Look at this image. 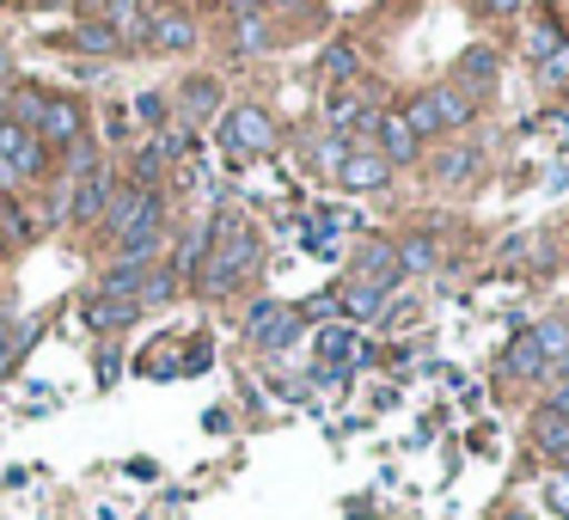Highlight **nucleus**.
<instances>
[{
	"label": "nucleus",
	"instance_id": "f8f14e48",
	"mask_svg": "<svg viewBox=\"0 0 569 520\" xmlns=\"http://www.w3.org/2000/svg\"><path fill=\"white\" fill-rule=\"evenodd\" d=\"M532 447L551 459H569V417H557V410H532Z\"/></svg>",
	"mask_w": 569,
	"mask_h": 520
},
{
	"label": "nucleus",
	"instance_id": "4c0bfd02",
	"mask_svg": "<svg viewBox=\"0 0 569 520\" xmlns=\"http://www.w3.org/2000/svg\"><path fill=\"white\" fill-rule=\"evenodd\" d=\"M539 410H557V417H569V380L557 386V392H545V404Z\"/></svg>",
	"mask_w": 569,
	"mask_h": 520
},
{
	"label": "nucleus",
	"instance_id": "ddd939ff",
	"mask_svg": "<svg viewBox=\"0 0 569 520\" xmlns=\"http://www.w3.org/2000/svg\"><path fill=\"white\" fill-rule=\"evenodd\" d=\"M148 43L160 56H178V50H190V43H197V26H190V19H178V13H160L148 26Z\"/></svg>",
	"mask_w": 569,
	"mask_h": 520
},
{
	"label": "nucleus",
	"instance_id": "c9c22d12",
	"mask_svg": "<svg viewBox=\"0 0 569 520\" xmlns=\"http://www.w3.org/2000/svg\"><path fill=\"white\" fill-rule=\"evenodd\" d=\"M209 361H214V349H209V337H197V343H190V349H184V368H190V373H202V368H209Z\"/></svg>",
	"mask_w": 569,
	"mask_h": 520
},
{
	"label": "nucleus",
	"instance_id": "393cba45",
	"mask_svg": "<svg viewBox=\"0 0 569 520\" xmlns=\"http://www.w3.org/2000/svg\"><path fill=\"white\" fill-rule=\"evenodd\" d=\"M178 276L172 270H148V288H141V307H160V300H172Z\"/></svg>",
	"mask_w": 569,
	"mask_h": 520
},
{
	"label": "nucleus",
	"instance_id": "6e6552de",
	"mask_svg": "<svg viewBox=\"0 0 569 520\" xmlns=\"http://www.w3.org/2000/svg\"><path fill=\"white\" fill-rule=\"evenodd\" d=\"M104 209H111V178H104V172L80 178V184H74V202H68V221H74V227H99Z\"/></svg>",
	"mask_w": 569,
	"mask_h": 520
},
{
	"label": "nucleus",
	"instance_id": "58836bf2",
	"mask_svg": "<svg viewBox=\"0 0 569 520\" xmlns=\"http://www.w3.org/2000/svg\"><path fill=\"white\" fill-rule=\"evenodd\" d=\"M490 7H496V13H515V7H520V0H490Z\"/></svg>",
	"mask_w": 569,
	"mask_h": 520
},
{
	"label": "nucleus",
	"instance_id": "f3484780",
	"mask_svg": "<svg viewBox=\"0 0 569 520\" xmlns=\"http://www.w3.org/2000/svg\"><path fill=\"white\" fill-rule=\"evenodd\" d=\"M356 270H361V282L392 288V282H398V251H392V246H368V251L356 258Z\"/></svg>",
	"mask_w": 569,
	"mask_h": 520
},
{
	"label": "nucleus",
	"instance_id": "79ce46f5",
	"mask_svg": "<svg viewBox=\"0 0 569 520\" xmlns=\"http://www.w3.org/2000/svg\"><path fill=\"white\" fill-rule=\"evenodd\" d=\"M0 68H7V50H0Z\"/></svg>",
	"mask_w": 569,
	"mask_h": 520
},
{
	"label": "nucleus",
	"instance_id": "9b49d317",
	"mask_svg": "<svg viewBox=\"0 0 569 520\" xmlns=\"http://www.w3.org/2000/svg\"><path fill=\"white\" fill-rule=\"evenodd\" d=\"M214 104H221V87H214L209 74L184 80V99H178V111H184V123H190V129H197V123H209V117H214Z\"/></svg>",
	"mask_w": 569,
	"mask_h": 520
},
{
	"label": "nucleus",
	"instance_id": "7c9ffc66",
	"mask_svg": "<svg viewBox=\"0 0 569 520\" xmlns=\"http://www.w3.org/2000/svg\"><path fill=\"white\" fill-rule=\"evenodd\" d=\"M325 117H331L337 129H349V123H356V117H361V104H356V99H343V92H337V99L325 104Z\"/></svg>",
	"mask_w": 569,
	"mask_h": 520
},
{
	"label": "nucleus",
	"instance_id": "72a5a7b5",
	"mask_svg": "<svg viewBox=\"0 0 569 520\" xmlns=\"http://www.w3.org/2000/svg\"><path fill=\"white\" fill-rule=\"evenodd\" d=\"M263 50V26L258 19H239V56H258Z\"/></svg>",
	"mask_w": 569,
	"mask_h": 520
},
{
	"label": "nucleus",
	"instance_id": "4be33fe9",
	"mask_svg": "<svg viewBox=\"0 0 569 520\" xmlns=\"http://www.w3.org/2000/svg\"><path fill=\"white\" fill-rule=\"evenodd\" d=\"M398 270H435V239H405L398 246Z\"/></svg>",
	"mask_w": 569,
	"mask_h": 520
},
{
	"label": "nucleus",
	"instance_id": "5701e85b",
	"mask_svg": "<svg viewBox=\"0 0 569 520\" xmlns=\"http://www.w3.org/2000/svg\"><path fill=\"white\" fill-rule=\"evenodd\" d=\"M527 50H532V62H545V68L557 62V50H563V38H557V26H551V19H545V26L527 38Z\"/></svg>",
	"mask_w": 569,
	"mask_h": 520
},
{
	"label": "nucleus",
	"instance_id": "ea45409f",
	"mask_svg": "<svg viewBox=\"0 0 569 520\" xmlns=\"http://www.w3.org/2000/svg\"><path fill=\"white\" fill-rule=\"evenodd\" d=\"M104 7H111V13H123V7H129V0H104Z\"/></svg>",
	"mask_w": 569,
	"mask_h": 520
},
{
	"label": "nucleus",
	"instance_id": "a19ab883",
	"mask_svg": "<svg viewBox=\"0 0 569 520\" xmlns=\"http://www.w3.org/2000/svg\"><path fill=\"white\" fill-rule=\"evenodd\" d=\"M0 123H7V92H0Z\"/></svg>",
	"mask_w": 569,
	"mask_h": 520
},
{
	"label": "nucleus",
	"instance_id": "c756f323",
	"mask_svg": "<svg viewBox=\"0 0 569 520\" xmlns=\"http://www.w3.org/2000/svg\"><path fill=\"white\" fill-rule=\"evenodd\" d=\"M136 117H141L148 129H160V123H166V99H160V92H141V99H136Z\"/></svg>",
	"mask_w": 569,
	"mask_h": 520
},
{
	"label": "nucleus",
	"instance_id": "37998d69",
	"mask_svg": "<svg viewBox=\"0 0 569 520\" xmlns=\"http://www.w3.org/2000/svg\"><path fill=\"white\" fill-rule=\"evenodd\" d=\"M508 520H527V514H508Z\"/></svg>",
	"mask_w": 569,
	"mask_h": 520
},
{
	"label": "nucleus",
	"instance_id": "a211bd4d",
	"mask_svg": "<svg viewBox=\"0 0 569 520\" xmlns=\"http://www.w3.org/2000/svg\"><path fill=\"white\" fill-rule=\"evenodd\" d=\"M214 227H221V214H214V221L202 227V233H184V246H178V258H172V276H190L202 258H209V246H214Z\"/></svg>",
	"mask_w": 569,
	"mask_h": 520
},
{
	"label": "nucleus",
	"instance_id": "4468645a",
	"mask_svg": "<svg viewBox=\"0 0 569 520\" xmlns=\"http://www.w3.org/2000/svg\"><path fill=\"white\" fill-rule=\"evenodd\" d=\"M478 160H483V148H471V141H466V148H447L441 160H435V184H441V190L466 184V178L478 172Z\"/></svg>",
	"mask_w": 569,
	"mask_h": 520
},
{
	"label": "nucleus",
	"instance_id": "39448f33",
	"mask_svg": "<svg viewBox=\"0 0 569 520\" xmlns=\"http://www.w3.org/2000/svg\"><path fill=\"white\" fill-rule=\"evenodd\" d=\"M38 141L43 148H74V141H87V111H80L74 99H43V117H38Z\"/></svg>",
	"mask_w": 569,
	"mask_h": 520
},
{
	"label": "nucleus",
	"instance_id": "412c9836",
	"mask_svg": "<svg viewBox=\"0 0 569 520\" xmlns=\"http://www.w3.org/2000/svg\"><path fill=\"white\" fill-rule=\"evenodd\" d=\"M129 172H136V184H141V190H153V178L166 172V153L148 141V148H136V160H129Z\"/></svg>",
	"mask_w": 569,
	"mask_h": 520
},
{
	"label": "nucleus",
	"instance_id": "a878e982",
	"mask_svg": "<svg viewBox=\"0 0 569 520\" xmlns=\"http://www.w3.org/2000/svg\"><path fill=\"white\" fill-rule=\"evenodd\" d=\"M276 312H282V307H276V300H258V307L246 312V343H258V337L270 331V324H276Z\"/></svg>",
	"mask_w": 569,
	"mask_h": 520
},
{
	"label": "nucleus",
	"instance_id": "0eeeda50",
	"mask_svg": "<svg viewBox=\"0 0 569 520\" xmlns=\"http://www.w3.org/2000/svg\"><path fill=\"white\" fill-rule=\"evenodd\" d=\"M373 129H380V160L386 166L417 160V129H410L405 111H380V117H373Z\"/></svg>",
	"mask_w": 569,
	"mask_h": 520
},
{
	"label": "nucleus",
	"instance_id": "c03bdc74",
	"mask_svg": "<svg viewBox=\"0 0 569 520\" xmlns=\"http://www.w3.org/2000/svg\"><path fill=\"white\" fill-rule=\"evenodd\" d=\"M19 7H26V0H19Z\"/></svg>",
	"mask_w": 569,
	"mask_h": 520
},
{
	"label": "nucleus",
	"instance_id": "7ed1b4c3",
	"mask_svg": "<svg viewBox=\"0 0 569 520\" xmlns=\"http://www.w3.org/2000/svg\"><path fill=\"white\" fill-rule=\"evenodd\" d=\"M99 227L117 239V246H123V239H136V233H148V227H160V190H141V184L117 190Z\"/></svg>",
	"mask_w": 569,
	"mask_h": 520
},
{
	"label": "nucleus",
	"instance_id": "aec40b11",
	"mask_svg": "<svg viewBox=\"0 0 569 520\" xmlns=\"http://www.w3.org/2000/svg\"><path fill=\"white\" fill-rule=\"evenodd\" d=\"M288 343H300V312H288V307H282V312H276V324L258 337V349H270V356H282Z\"/></svg>",
	"mask_w": 569,
	"mask_h": 520
},
{
	"label": "nucleus",
	"instance_id": "20e7f679",
	"mask_svg": "<svg viewBox=\"0 0 569 520\" xmlns=\"http://www.w3.org/2000/svg\"><path fill=\"white\" fill-rule=\"evenodd\" d=\"M471 111H478V99H466V92H422V99L405 104V117H410V129H417V141H422V136H441V129L471 123Z\"/></svg>",
	"mask_w": 569,
	"mask_h": 520
},
{
	"label": "nucleus",
	"instance_id": "2eb2a0df",
	"mask_svg": "<svg viewBox=\"0 0 569 520\" xmlns=\"http://www.w3.org/2000/svg\"><path fill=\"white\" fill-rule=\"evenodd\" d=\"M386 294H392V288L361 282V276H356V282L343 288V312H349V319H380V312H386Z\"/></svg>",
	"mask_w": 569,
	"mask_h": 520
},
{
	"label": "nucleus",
	"instance_id": "f704fd0d",
	"mask_svg": "<svg viewBox=\"0 0 569 520\" xmlns=\"http://www.w3.org/2000/svg\"><path fill=\"white\" fill-rule=\"evenodd\" d=\"M13 356H26V343H13V324L0 319V373L13 368Z\"/></svg>",
	"mask_w": 569,
	"mask_h": 520
},
{
	"label": "nucleus",
	"instance_id": "cd10ccee",
	"mask_svg": "<svg viewBox=\"0 0 569 520\" xmlns=\"http://www.w3.org/2000/svg\"><path fill=\"white\" fill-rule=\"evenodd\" d=\"M74 43H80V50H99V56H111V50H117V26H87Z\"/></svg>",
	"mask_w": 569,
	"mask_h": 520
},
{
	"label": "nucleus",
	"instance_id": "e433bc0d",
	"mask_svg": "<svg viewBox=\"0 0 569 520\" xmlns=\"http://www.w3.org/2000/svg\"><path fill=\"white\" fill-rule=\"evenodd\" d=\"M331 312H337V300H331V294H312L307 307H300V324H307V319H331Z\"/></svg>",
	"mask_w": 569,
	"mask_h": 520
},
{
	"label": "nucleus",
	"instance_id": "bb28decb",
	"mask_svg": "<svg viewBox=\"0 0 569 520\" xmlns=\"http://www.w3.org/2000/svg\"><path fill=\"white\" fill-rule=\"evenodd\" d=\"M459 74H466V80H496V50H466Z\"/></svg>",
	"mask_w": 569,
	"mask_h": 520
},
{
	"label": "nucleus",
	"instance_id": "6ab92c4d",
	"mask_svg": "<svg viewBox=\"0 0 569 520\" xmlns=\"http://www.w3.org/2000/svg\"><path fill=\"white\" fill-rule=\"evenodd\" d=\"M356 343H361V337L349 331V324H325V331H319V356H325V368H343Z\"/></svg>",
	"mask_w": 569,
	"mask_h": 520
},
{
	"label": "nucleus",
	"instance_id": "b1692460",
	"mask_svg": "<svg viewBox=\"0 0 569 520\" xmlns=\"http://www.w3.org/2000/svg\"><path fill=\"white\" fill-rule=\"evenodd\" d=\"M0 233H7V246H26V239H31V221L7 197H0Z\"/></svg>",
	"mask_w": 569,
	"mask_h": 520
},
{
	"label": "nucleus",
	"instance_id": "2f4dec72",
	"mask_svg": "<svg viewBox=\"0 0 569 520\" xmlns=\"http://www.w3.org/2000/svg\"><path fill=\"white\" fill-rule=\"evenodd\" d=\"M545 502H551L557 520H569V478H551V483H545Z\"/></svg>",
	"mask_w": 569,
	"mask_h": 520
},
{
	"label": "nucleus",
	"instance_id": "423d86ee",
	"mask_svg": "<svg viewBox=\"0 0 569 520\" xmlns=\"http://www.w3.org/2000/svg\"><path fill=\"white\" fill-rule=\"evenodd\" d=\"M0 160L19 172V184H31V178H43V166H50V148H43L31 129L19 123H0Z\"/></svg>",
	"mask_w": 569,
	"mask_h": 520
},
{
	"label": "nucleus",
	"instance_id": "f257e3e1",
	"mask_svg": "<svg viewBox=\"0 0 569 520\" xmlns=\"http://www.w3.org/2000/svg\"><path fill=\"white\" fill-rule=\"evenodd\" d=\"M214 239H221V246H209L214 258H209V270H202V294H209V300H227L239 282H246L251 263H258V233H251L239 214H221Z\"/></svg>",
	"mask_w": 569,
	"mask_h": 520
},
{
	"label": "nucleus",
	"instance_id": "1a4fd4ad",
	"mask_svg": "<svg viewBox=\"0 0 569 520\" xmlns=\"http://www.w3.org/2000/svg\"><path fill=\"white\" fill-rule=\"evenodd\" d=\"M337 184L343 190H380V184H392V166L380 160V153H349L343 166H337Z\"/></svg>",
	"mask_w": 569,
	"mask_h": 520
},
{
	"label": "nucleus",
	"instance_id": "c85d7f7f",
	"mask_svg": "<svg viewBox=\"0 0 569 520\" xmlns=\"http://www.w3.org/2000/svg\"><path fill=\"white\" fill-rule=\"evenodd\" d=\"M92 166H99L92 141H74V148H68V172H74V178H92Z\"/></svg>",
	"mask_w": 569,
	"mask_h": 520
},
{
	"label": "nucleus",
	"instance_id": "dca6fc26",
	"mask_svg": "<svg viewBox=\"0 0 569 520\" xmlns=\"http://www.w3.org/2000/svg\"><path fill=\"white\" fill-rule=\"evenodd\" d=\"M80 312H87L92 331H117V324H129L141 307H136V300H99V294H87V307H80Z\"/></svg>",
	"mask_w": 569,
	"mask_h": 520
},
{
	"label": "nucleus",
	"instance_id": "9d476101",
	"mask_svg": "<svg viewBox=\"0 0 569 520\" xmlns=\"http://www.w3.org/2000/svg\"><path fill=\"white\" fill-rule=\"evenodd\" d=\"M502 368L515 373V380H539V373L551 368V356H545V343H539V337H532V331H520L515 343H508Z\"/></svg>",
	"mask_w": 569,
	"mask_h": 520
},
{
	"label": "nucleus",
	"instance_id": "473e14b6",
	"mask_svg": "<svg viewBox=\"0 0 569 520\" xmlns=\"http://www.w3.org/2000/svg\"><path fill=\"white\" fill-rule=\"evenodd\" d=\"M325 74H331V80L337 74H356V50H349V43H337V50L325 56Z\"/></svg>",
	"mask_w": 569,
	"mask_h": 520
},
{
	"label": "nucleus",
	"instance_id": "f03ea898",
	"mask_svg": "<svg viewBox=\"0 0 569 520\" xmlns=\"http://www.w3.org/2000/svg\"><path fill=\"white\" fill-rule=\"evenodd\" d=\"M221 148L233 153V160H258V153H270L276 148L270 111H258V104H233V111L221 117Z\"/></svg>",
	"mask_w": 569,
	"mask_h": 520
}]
</instances>
